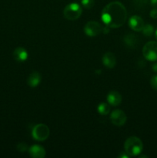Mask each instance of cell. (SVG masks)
I'll return each instance as SVG.
<instances>
[{
    "label": "cell",
    "mask_w": 157,
    "mask_h": 158,
    "mask_svg": "<svg viewBox=\"0 0 157 158\" xmlns=\"http://www.w3.org/2000/svg\"><path fill=\"white\" fill-rule=\"evenodd\" d=\"M149 15L152 17V19H157V9L156 8H154L153 9L150 11L149 12Z\"/></svg>",
    "instance_id": "cell-20"
},
{
    "label": "cell",
    "mask_w": 157,
    "mask_h": 158,
    "mask_svg": "<svg viewBox=\"0 0 157 158\" xmlns=\"http://www.w3.org/2000/svg\"><path fill=\"white\" fill-rule=\"evenodd\" d=\"M118 157L119 158H129V157H130V156H129V154H128L125 151V152H122L121 154L119 155Z\"/></svg>",
    "instance_id": "cell-21"
},
{
    "label": "cell",
    "mask_w": 157,
    "mask_h": 158,
    "mask_svg": "<svg viewBox=\"0 0 157 158\" xmlns=\"http://www.w3.org/2000/svg\"><path fill=\"white\" fill-rule=\"evenodd\" d=\"M125 151L130 157L139 156L143 149V144L142 140L137 137H129L126 139L124 144Z\"/></svg>",
    "instance_id": "cell-2"
},
{
    "label": "cell",
    "mask_w": 157,
    "mask_h": 158,
    "mask_svg": "<svg viewBox=\"0 0 157 158\" xmlns=\"http://www.w3.org/2000/svg\"><path fill=\"white\" fill-rule=\"evenodd\" d=\"M150 85L152 89L157 90V75L152 77L150 80Z\"/></svg>",
    "instance_id": "cell-19"
},
{
    "label": "cell",
    "mask_w": 157,
    "mask_h": 158,
    "mask_svg": "<svg viewBox=\"0 0 157 158\" xmlns=\"http://www.w3.org/2000/svg\"><path fill=\"white\" fill-rule=\"evenodd\" d=\"M107 101L109 104L112 105V106H119L122 102L121 94L115 90L111 91L107 95Z\"/></svg>",
    "instance_id": "cell-11"
},
{
    "label": "cell",
    "mask_w": 157,
    "mask_h": 158,
    "mask_svg": "<svg viewBox=\"0 0 157 158\" xmlns=\"http://www.w3.org/2000/svg\"><path fill=\"white\" fill-rule=\"evenodd\" d=\"M83 13V9L80 5L76 2H72L68 4L65 7L64 11H63V15L64 17L68 20L70 21H74L76 20L81 16Z\"/></svg>",
    "instance_id": "cell-3"
},
{
    "label": "cell",
    "mask_w": 157,
    "mask_h": 158,
    "mask_svg": "<svg viewBox=\"0 0 157 158\" xmlns=\"http://www.w3.org/2000/svg\"><path fill=\"white\" fill-rule=\"evenodd\" d=\"M142 32H143V35H145L146 36H151L154 32V27L150 24L144 25L143 29H142Z\"/></svg>",
    "instance_id": "cell-16"
},
{
    "label": "cell",
    "mask_w": 157,
    "mask_h": 158,
    "mask_svg": "<svg viewBox=\"0 0 157 158\" xmlns=\"http://www.w3.org/2000/svg\"><path fill=\"white\" fill-rule=\"evenodd\" d=\"M150 4L152 7L157 9V0H150Z\"/></svg>",
    "instance_id": "cell-22"
},
{
    "label": "cell",
    "mask_w": 157,
    "mask_h": 158,
    "mask_svg": "<svg viewBox=\"0 0 157 158\" xmlns=\"http://www.w3.org/2000/svg\"><path fill=\"white\" fill-rule=\"evenodd\" d=\"M103 63L106 68L112 69L116 65V57L112 52H106L103 56Z\"/></svg>",
    "instance_id": "cell-10"
},
{
    "label": "cell",
    "mask_w": 157,
    "mask_h": 158,
    "mask_svg": "<svg viewBox=\"0 0 157 158\" xmlns=\"http://www.w3.org/2000/svg\"><path fill=\"white\" fill-rule=\"evenodd\" d=\"M143 55L149 61H157V42H149L145 44Z\"/></svg>",
    "instance_id": "cell-5"
},
{
    "label": "cell",
    "mask_w": 157,
    "mask_h": 158,
    "mask_svg": "<svg viewBox=\"0 0 157 158\" xmlns=\"http://www.w3.org/2000/svg\"><path fill=\"white\" fill-rule=\"evenodd\" d=\"M155 38H156V40H157V29H156V30H155Z\"/></svg>",
    "instance_id": "cell-26"
},
{
    "label": "cell",
    "mask_w": 157,
    "mask_h": 158,
    "mask_svg": "<svg viewBox=\"0 0 157 158\" xmlns=\"http://www.w3.org/2000/svg\"><path fill=\"white\" fill-rule=\"evenodd\" d=\"M129 26L132 30L135 31V32H140L144 26V21L139 15H132L129 18Z\"/></svg>",
    "instance_id": "cell-8"
},
{
    "label": "cell",
    "mask_w": 157,
    "mask_h": 158,
    "mask_svg": "<svg viewBox=\"0 0 157 158\" xmlns=\"http://www.w3.org/2000/svg\"><path fill=\"white\" fill-rule=\"evenodd\" d=\"M152 70L155 73H157V63H155V64L152 66Z\"/></svg>",
    "instance_id": "cell-24"
},
{
    "label": "cell",
    "mask_w": 157,
    "mask_h": 158,
    "mask_svg": "<svg viewBox=\"0 0 157 158\" xmlns=\"http://www.w3.org/2000/svg\"><path fill=\"white\" fill-rule=\"evenodd\" d=\"M29 155L33 158H44L46 157V150L38 144L32 145L29 148Z\"/></svg>",
    "instance_id": "cell-9"
},
{
    "label": "cell",
    "mask_w": 157,
    "mask_h": 158,
    "mask_svg": "<svg viewBox=\"0 0 157 158\" xmlns=\"http://www.w3.org/2000/svg\"><path fill=\"white\" fill-rule=\"evenodd\" d=\"M50 131L47 125L39 123L34 127L32 131V137L38 141H44L49 137Z\"/></svg>",
    "instance_id": "cell-4"
},
{
    "label": "cell",
    "mask_w": 157,
    "mask_h": 158,
    "mask_svg": "<svg viewBox=\"0 0 157 158\" xmlns=\"http://www.w3.org/2000/svg\"><path fill=\"white\" fill-rule=\"evenodd\" d=\"M81 3L85 9H90L95 5V1L94 0H82Z\"/></svg>",
    "instance_id": "cell-17"
},
{
    "label": "cell",
    "mask_w": 157,
    "mask_h": 158,
    "mask_svg": "<svg viewBox=\"0 0 157 158\" xmlns=\"http://www.w3.org/2000/svg\"><path fill=\"white\" fill-rule=\"evenodd\" d=\"M17 150L19 152L24 153L26 151H29V148H28V145L26 143H20L17 145Z\"/></svg>",
    "instance_id": "cell-18"
},
{
    "label": "cell",
    "mask_w": 157,
    "mask_h": 158,
    "mask_svg": "<svg viewBox=\"0 0 157 158\" xmlns=\"http://www.w3.org/2000/svg\"><path fill=\"white\" fill-rule=\"evenodd\" d=\"M109 29H110V28H109V26H106V27L103 28V32L104 34H107L108 32H109Z\"/></svg>",
    "instance_id": "cell-23"
},
{
    "label": "cell",
    "mask_w": 157,
    "mask_h": 158,
    "mask_svg": "<svg viewBox=\"0 0 157 158\" xmlns=\"http://www.w3.org/2000/svg\"><path fill=\"white\" fill-rule=\"evenodd\" d=\"M139 157L142 158V157H147V156H146V155H140V154H139Z\"/></svg>",
    "instance_id": "cell-25"
},
{
    "label": "cell",
    "mask_w": 157,
    "mask_h": 158,
    "mask_svg": "<svg viewBox=\"0 0 157 158\" xmlns=\"http://www.w3.org/2000/svg\"><path fill=\"white\" fill-rule=\"evenodd\" d=\"M110 120L112 124L116 127H122L126 123L127 117L126 114L121 110H115L110 115Z\"/></svg>",
    "instance_id": "cell-7"
},
{
    "label": "cell",
    "mask_w": 157,
    "mask_h": 158,
    "mask_svg": "<svg viewBox=\"0 0 157 158\" xmlns=\"http://www.w3.org/2000/svg\"><path fill=\"white\" fill-rule=\"evenodd\" d=\"M102 21L110 29H117L123 26L127 19V11L123 3L112 2L104 7L101 14Z\"/></svg>",
    "instance_id": "cell-1"
},
{
    "label": "cell",
    "mask_w": 157,
    "mask_h": 158,
    "mask_svg": "<svg viewBox=\"0 0 157 158\" xmlns=\"http://www.w3.org/2000/svg\"><path fill=\"white\" fill-rule=\"evenodd\" d=\"M124 43L129 47H135L137 43V38L133 34H128L124 37Z\"/></svg>",
    "instance_id": "cell-14"
},
{
    "label": "cell",
    "mask_w": 157,
    "mask_h": 158,
    "mask_svg": "<svg viewBox=\"0 0 157 158\" xmlns=\"http://www.w3.org/2000/svg\"><path fill=\"white\" fill-rule=\"evenodd\" d=\"M103 26L96 21H89L85 25L84 32L89 37L97 36L103 32Z\"/></svg>",
    "instance_id": "cell-6"
},
{
    "label": "cell",
    "mask_w": 157,
    "mask_h": 158,
    "mask_svg": "<svg viewBox=\"0 0 157 158\" xmlns=\"http://www.w3.org/2000/svg\"><path fill=\"white\" fill-rule=\"evenodd\" d=\"M42 81L41 74L37 71H34L29 76L27 79V83L30 87H36L39 85Z\"/></svg>",
    "instance_id": "cell-12"
},
{
    "label": "cell",
    "mask_w": 157,
    "mask_h": 158,
    "mask_svg": "<svg viewBox=\"0 0 157 158\" xmlns=\"http://www.w3.org/2000/svg\"><path fill=\"white\" fill-rule=\"evenodd\" d=\"M97 110H98L99 114H100L101 115H108L110 111V106L108 103H101L98 105Z\"/></svg>",
    "instance_id": "cell-15"
},
{
    "label": "cell",
    "mask_w": 157,
    "mask_h": 158,
    "mask_svg": "<svg viewBox=\"0 0 157 158\" xmlns=\"http://www.w3.org/2000/svg\"><path fill=\"white\" fill-rule=\"evenodd\" d=\"M28 52L23 47H17L13 52V57L16 61L25 62L28 59Z\"/></svg>",
    "instance_id": "cell-13"
}]
</instances>
